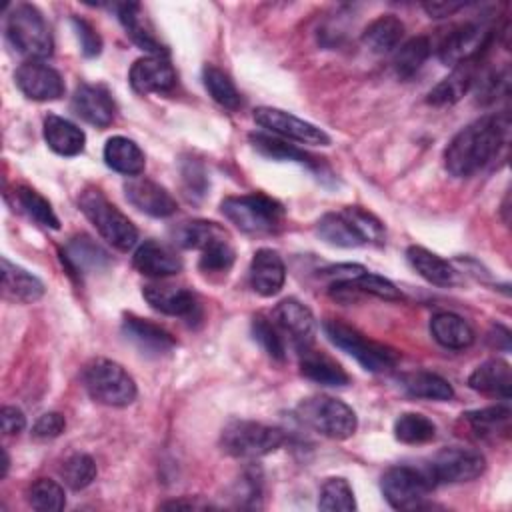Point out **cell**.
Returning a JSON list of instances; mask_svg holds the SVG:
<instances>
[{"mask_svg":"<svg viewBox=\"0 0 512 512\" xmlns=\"http://www.w3.org/2000/svg\"><path fill=\"white\" fill-rule=\"evenodd\" d=\"M400 386L404 388L406 394L414 398H424V400H438L446 402L454 398V388L452 384L442 378L440 374L428 372V370H418V372H408L400 376Z\"/></svg>","mask_w":512,"mask_h":512,"instance_id":"836d02e7","label":"cell"},{"mask_svg":"<svg viewBox=\"0 0 512 512\" xmlns=\"http://www.w3.org/2000/svg\"><path fill=\"white\" fill-rule=\"evenodd\" d=\"M284 440L286 434L282 428L254 420H232L220 434L222 450L240 460H254L272 454L284 444Z\"/></svg>","mask_w":512,"mask_h":512,"instance_id":"277c9868","label":"cell"},{"mask_svg":"<svg viewBox=\"0 0 512 512\" xmlns=\"http://www.w3.org/2000/svg\"><path fill=\"white\" fill-rule=\"evenodd\" d=\"M96 474H98L96 462L92 460V456L82 454V452L68 456L60 468V476H62L64 484L72 490H84L86 486H90L96 480Z\"/></svg>","mask_w":512,"mask_h":512,"instance_id":"ee69618b","label":"cell"},{"mask_svg":"<svg viewBox=\"0 0 512 512\" xmlns=\"http://www.w3.org/2000/svg\"><path fill=\"white\" fill-rule=\"evenodd\" d=\"M182 180H184V190L188 198H200L206 194V186H208V178L206 172L202 168V164L198 162H188L182 168Z\"/></svg>","mask_w":512,"mask_h":512,"instance_id":"816d5d0a","label":"cell"},{"mask_svg":"<svg viewBox=\"0 0 512 512\" xmlns=\"http://www.w3.org/2000/svg\"><path fill=\"white\" fill-rule=\"evenodd\" d=\"M342 212L356 226V230L362 234L366 244H382L384 242V226L372 212H368L360 206H346Z\"/></svg>","mask_w":512,"mask_h":512,"instance_id":"7dc6e473","label":"cell"},{"mask_svg":"<svg viewBox=\"0 0 512 512\" xmlns=\"http://www.w3.org/2000/svg\"><path fill=\"white\" fill-rule=\"evenodd\" d=\"M254 122L272 134L288 140H296L300 144H312V146H328L330 136L318 128L316 124L302 120L286 110L272 108V106H260L254 110Z\"/></svg>","mask_w":512,"mask_h":512,"instance_id":"7c38bea8","label":"cell"},{"mask_svg":"<svg viewBox=\"0 0 512 512\" xmlns=\"http://www.w3.org/2000/svg\"><path fill=\"white\" fill-rule=\"evenodd\" d=\"M18 90L36 102L58 100L64 94V80L58 70L42 60H26L14 72Z\"/></svg>","mask_w":512,"mask_h":512,"instance_id":"4fadbf2b","label":"cell"},{"mask_svg":"<svg viewBox=\"0 0 512 512\" xmlns=\"http://www.w3.org/2000/svg\"><path fill=\"white\" fill-rule=\"evenodd\" d=\"M422 468L434 486L460 484L478 478L486 470V458L474 448L448 446L438 450Z\"/></svg>","mask_w":512,"mask_h":512,"instance_id":"30bf717a","label":"cell"},{"mask_svg":"<svg viewBox=\"0 0 512 512\" xmlns=\"http://www.w3.org/2000/svg\"><path fill=\"white\" fill-rule=\"evenodd\" d=\"M474 82H478V96L476 100L480 104H490L494 102L500 94H504L508 90V70H488L484 76L476 78Z\"/></svg>","mask_w":512,"mask_h":512,"instance_id":"681fc988","label":"cell"},{"mask_svg":"<svg viewBox=\"0 0 512 512\" xmlns=\"http://www.w3.org/2000/svg\"><path fill=\"white\" fill-rule=\"evenodd\" d=\"M322 328L336 348L354 356L370 372H386L398 362V354L392 348L368 340L362 332L340 320H326Z\"/></svg>","mask_w":512,"mask_h":512,"instance_id":"ba28073f","label":"cell"},{"mask_svg":"<svg viewBox=\"0 0 512 512\" xmlns=\"http://www.w3.org/2000/svg\"><path fill=\"white\" fill-rule=\"evenodd\" d=\"M134 268L150 278H166L182 270V258L174 248L158 240H144L132 256Z\"/></svg>","mask_w":512,"mask_h":512,"instance_id":"44dd1931","label":"cell"},{"mask_svg":"<svg viewBox=\"0 0 512 512\" xmlns=\"http://www.w3.org/2000/svg\"><path fill=\"white\" fill-rule=\"evenodd\" d=\"M60 260L66 266L68 274L82 278L88 272L106 268L110 264V254L90 236L78 234L66 242V246L60 252Z\"/></svg>","mask_w":512,"mask_h":512,"instance_id":"ac0fdd59","label":"cell"},{"mask_svg":"<svg viewBox=\"0 0 512 512\" xmlns=\"http://www.w3.org/2000/svg\"><path fill=\"white\" fill-rule=\"evenodd\" d=\"M14 200L20 206V210L36 224L50 228V230L60 228V220L54 214L50 202L42 194H38L34 188H28V186L14 188Z\"/></svg>","mask_w":512,"mask_h":512,"instance_id":"74e56055","label":"cell"},{"mask_svg":"<svg viewBox=\"0 0 512 512\" xmlns=\"http://www.w3.org/2000/svg\"><path fill=\"white\" fill-rule=\"evenodd\" d=\"M82 214L94 224L98 234L116 250H130L138 240V230L100 190L86 188L78 196Z\"/></svg>","mask_w":512,"mask_h":512,"instance_id":"5b68a950","label":"cell"},{"mask_svg":"<svg viewBox=\"0 0 512 512\" xmlns=\"http://www.w3.org/2000/svg\"><path fill=\"white\" fill-rule=\"evenodd\" d=\"M220 212L246 234H276L286 218L284 206L262 192L228 196L220 202Z\"/></svg>","mask_w":512,"mask_h":512,"instance_id":"7a4b0ae2","label":"cell"},{"mask_svg":"<svg viewBox=\"0 0 512 512\" xmlns=\"http://www.w3.org/2000/svg\"><path fill=\"white\" fill-rule=\"evenodd\" d=\"M202 82H204V88L208 90V94L212 96V100L216 104H220L222 108L238 110L242 106V96H240L236 84L218 66L206 64L202 68Z\"/></svg>","mask_w":512,"mask_h":512,"instance_id":"8d00e7d4","label":"cell"},{"mask_svg":"<svg viewBox=\"0 0 512 512\" xmlns=\"http://www.w3.org/2000/svg\"><path fill=\"white\" fill-rule=\"evenodd\" d=\"M82 382L88 396L104 406L122 408L136 400L134 378L114 360L94 358L82 370Z\"/></svg>","mask_w":512,"mask_h":512,"instance_id":"3957f363","label":"cell"},{"mask_svg":"<svg viewBox=\"0 0 512 512\" xmlns=\"http://www.w3.org/2000/svg\"><path fill=\"white\" fill-rule=\"evenodd\" d=\"M0 422H2V432L6 436L20 434L26 428V416L20 408L16 406H4L0 410Z\"/></svg>","mask_w":512,"mask_h":512,"instance_id":"db71d44e","label":"cell"},{"mask_svg":"<svg viewBox=\"0 0 512 512\" xmlns=\"http://www.w3.org/2000/svg\"><path fill=\"white\" fill-rule=\"evenodd\" d=\"M476 80V62H466L454 66V70L442 78L426 96V102L432 106H452L462 96L468 94V90L474 86Z\"/></svg>","mask_w":512,"mask_h":512,"instance_id":"83f0119b","label":"cell"},{"mask_svg":"<svg viewBox=\"0 0 512 512\" xmlns=\"http://www.w3.org/2000/svg\"><path fill=\"white\" fill-rule=\"evenodd\" d=\"M6 38L28 60H44L54 50V40L42 12L28 2L16 4L6 20Z\"/></svg>","mask_w":512,"mask_h":512,"instance_id":"8992f818","label":"cell"},{"mask_svg":"<svg viewBox=\"0 0 512 512\" xmlns=\"http://www.w3.org/2000/svg\"><path fill=\"white\" fill-rule=\"evenodd\" d=\"M352 284L362 292V294H370L376 296L380 300H388V302H396L402 298L400 290L396 288L394 282H390L388 278L374 274V272H362L358 278L352 280Z\"/></svg>","mask_w":512,"mask_h":512,"instance_id":"c3c4849f","label":"cell"},{"mask_svg":"<svg viewBox=\"0 0 512 512\" xmlns=\"http://www.w3.org/2000/svg\"><path fill=\"white\" fill-rule=\"evenodd\" d=\"M72 26H74V32H76V38L80 42V50L86 58H94L102 52V38L100 34L96 32V28L84 20V18H78L74 16L72 18Z\"/></svg>","mask_w":512,"mask_h":512,"instance_id":"f907efd6","label":"cell"},{"mask_svg":"<svg viewBox=\"0 0 512 512\" xmlns=\"http://www.w3.org/2000/svg\"><path fill=\"white\" fill-rule=\"evenodd\" d=\"M286 282V266L282 256L272 248H260L250 262V286L256 294L276 296Z\"/></svg>","mask_w":512,"mask_h":512,"instance_id":"d6986e66","label":"cell"},{"mask_svg":"<svg viewBox=\"0 0 512 512\" xmlns=\"http://www.w3.org/2000/svg\"><path fill=\"white\" fill-rule=\"evenodd\" d=\"M510 414L512 412L508 406L496 404V406H486L480 410H470L462 416L478 436L486 438V436H496L498 432H508Z\"/></svg>","mask_w":512,"mask_h":512,"instance_id":"60d3db41","label":"cell"},{"mask_svg":"<svg viewBox=\"0 0 512 512\" xmlns=\"http://www.w3.org/2000/svg\"><path fill=\"white\" fill-rule=\"evenodd\" d=\"M104 162L118 174L140 176L146 166L144 152L140 146L126 136H112L104 144Z\"/></svg>","mask_w":512,"mask_h":512,"instance_id":"f1b7e54d","label":"cell"},{"mask_svg":"<svg viewBox=\"0 0 512 512\" xmlns=\"http://www.w3.org/2000/svg\"><path fill=\"white\" fill-rule=\"evenodd\" d=\"M128 80L138 94H164L176 86V70L166 56H142L128 72Z\"/></svg>","mask_w":512,"mask_h":512,"instance_id":"9a60e30c","label":"cell"},{"mask_svg":"<svg viewBox=\"0 0 512 512\" xmlns=\"http://www.w3.org/2000/svg\"><path fill=\"white\" fill-rule=\"evenodd\" d=\"M430 52L432 44L426 36H414L406 40L394 54V72L398 74V78H412L428 60Z\"/></svg>","mask_w":512,"mask_h":512,"instance_id":"f35d334b","label":"cell"},{"mask_svg":"<svg viewBox=\"0 0 512 512\" xmlns=\"http://www.w3.org/2000/svg\"><path fill=\"white\" fill-rule=\"evenodd\" d=\"M404 36V24L394 14H382L372 20L362 32L364 46L374 54H386L398 48Z\"/></svg>","mask_w":512,"mask_h":512,"instance_id":"1f68e13d","label":"cell"},{"mask_svg":"<svg viewBox=\"0 0 512 512\" xmlns=\"http://www.w3.org/2000/svg\"><path fill=\"white\" fill-rule=\"evenodd\" d=\"M124 196L136 210L154 218L172 216L178 208L174 196L164 186L142 176H134L124 184Z\"/></svg>","mask_w":512,"mask_h":512,"instance_id":"e0dca14e","label":"cell"},{"mask_svg":"<svg viewBox=\"0 0 512 512\" xmlns=\"http://www.w3.org/2000/svg\"><path fill=\"white\" fill-rule=\"evenodd\" d=\"M122 334L142 354L154 356V358L172 352L176 346V340L170 336V332H166L158 324H154L150 320H142L138 316H126L122 320Z\"/></svg>","mask_w":512,"mask_h":512,"instance_id":"ffe728a7","label":"cell"},{"mask_svg":"<svg viewBox=\"0 0 512 512\" xmlns=\"http://www.w3.org/2000/svg\"><path fill=\"white\" fill-rule=\"evenodd\" d=\"M494 40V28L486 22H466L456 26L442 40L438 58L446 66L478 62Z\"/></svg>","mask_w":512,"mask_h":512,"instance_id":"8fae6325","label":"cell"},{"mask_svg":"<svg viewBox=\"0 0 512 512\" xmlns=\"http://www.w3.org/2000/svg\"><path fill=\"white\" fill-rule=\"evenodd\" d=\"M318 508L324 512H352L356 510L354 490L346 478H328L318 494Z\"/></svg>","mask_w":512,"mask_h":512,"instance_id":"7bdbcfd3","label":"cell"},{"mask_svg":"<svg viewBox=\"0 0 512 512\" xmlns=\"http://www.w3.org/2000/svg\"><path fill=\"white\" fill-rule=\"evenodd\" d=\"M386 502L396 510L422 508L426 496L436 488L422 466L398 464L388 468L380 480Z\"/></svg>","mask_w":512,"mask_h":512,"instance_id":"9c48e42d","label":"cell"},{"mask_svg":"<svg viewBox=\"0 0 512 512\" xmlns=\"http://www.w3.org/2000/svg\"><path fill=\"white\" fill-rule=\"evenodd\" d=\"M64 430H66V418L60 412H46L34 422L32 436L40 440H50L60 436Z\"/></svg>","mask_w":512,"mask_h":512,"instance_id":"f5cc1de1","label":"cell"},{"mask_svg":"<svg viewBox=\"0 0 512 512\" xmlns=\"http://www.w3.org/2000/svg\"><path fill=\"white\" fill-rule=\"evenodd\" d=\"M72 110L96 128H108L116 116L114 98L102 84H80L72 96Z\"/></svg>","mask_w":512,"mask_h":512,"instance_id":"2e32d148","label":"cell"},{"mask_svg":"<svg viewBox=\"0 0 512 512\" xmlns=\"http://www.w3.org/2000/svg\"><path fill=\"white\" fill-rule=\"evenodd\" d=\"M26 500L38 512H60L66 506L64 488L50 478L34 480L26 490Z\"/></svg>","mask_w":512,"mask_h":512,"instance_id":"b9f144b4","label":"cell"},{"mask_svg":"<svg viewBox=\"0 0 512 512\" xmlns=\"http://www.w3.org/2000/svg\"><path fill=\"white\" fill-rule=\"evenodd\" d=\"M362 272H366V268L360 264H336V266L324 268L320 276L328 278L332 284V282H350V280L358 278Z\"/></svg>","mask_w":512,"mask_h":512,"instance_id":"11a10c76","label":"cell"},{"mask_svg":"<svg viewBox=\"0 0 512 512\" xmlns=\"http://www.w3.org/2000/svg\"><path fill=\"white\" fill-rule=\"evenodd\" d=\"M316 234L326 244L338 246V248H356V246L366 244L362 234L356 230V226L346 218V214L342 210L324 214L316 222Z\"/></svg>","mask_w":512,"mask_h":512,"instance_id":"e575fe53","label":"cell"},{"mask_svg":"<svg viewBox=\"0 0 512 512\" xmlns=\"http://www.w3.org/2000/svg\"><path fill=\"white\" fill-rule=\"evenodd\" d=\"M300 372L304 378L322 386H346L350 384L348 372L326 352L312 346L300 348Z\"/></svg>","mask_w":512,"mask_h":512,"instance_id":"cb8c5ba5","label":"cell"},{"mask_svg":"<svg viewBox=\"0 0 512 512\" xmlns=\"http://www.w3.org/2000/svg\"><path fill=\"white\" fill-rule=\"evenodd\" d=\"M116 10H118V20L122 22L126 34L132 38V42L136 46L150 52V56H164L166 54V48L158 40L154 28H152L150 20L146 18L140 4L124 2V4H118Z\"/></svg>","mask_w":512,"mask_h":512,"instance_id":"603a6c76","label":"cell"},{"mask_svg":"<svg viewBox=\"0 0 512 512\" xmlns=\"http://www.w3.org/2000/svg\"><path fill=\"white\" fill-rule=\"evenodd\" d=\"M2 456H4V460H2V478H4V476H6V472H8L10 460H8V454H6V450H2Z\"/></svg>","mask_w":512,"mask_h":512,"instance_id":"680465c9","label":"cell"},{"mask_svg":"<svg viewBox=\"0 0 512 512\" xmlns=\"http://www.w3.org/2000/svg\"><path fill=\"white\" fill-rule=\"evenodd\" d=\"M406 258L410 266L430 284L452 286L456 282V270L444 258L422 246H410L406 250Z\"/></svg>","mask_w":512,"mask_h":512,"instance_id":"d6a6232c","label":"cell"},{"mask_svg":"<svg viewBox=\"0 0 512 512\" xmlns=\"http://www.w3.org/2000/svg\"><path fill=\"white\" fill-rule=\"evenodd\" d=\"M2 294L12 302L32 304L44 296V284L32 272L2 258Z\"/></svg>","mask_w":512,"mask_h":512,"instance_id":"4316f807","label":"cell"},{"mask_svg":"<svg viewBox=\"0 0 512 512\" xmlns=\"http://www.w3.org/2000/svg\"><path fill=\"white\" fill-rule=\"evenodd\" d=\"M234 260H236V252L230 246V242L220 240V242H214V244H210L208 248L202 250L200 260H198V268L206 276H214V274L222 276L232 268Z\"/></svg>","mask_w":512,"mask_h":512,"instance_id":"bcb514c9","label":"cell"},{"mask_svg":"<svg viewBox=\"0 0 512 512\" xmlns=\"http://www.w3.org/2000/svg\"><path fill=\"white\" fill-rule=\"evenodd\" d=\"M172 240L180 248L202 252L204 248H208L214 242L228 240V232L216 222L190 220V222H180L178 226L172 228Z\"/></svg>","mask_w":512,"mask_h":512,"instance_id":"4dcf8cb0","label":"cell"},{"mask_svg":"<svg viewBox=\"0 0 512 512\" xmlns=\"http://www.w3.org/2000/svg\"><path fill=\"white\" fill-rule=\"evenodd\" d=\"M432 338L450 350H464L474 342L472 326L454 312H438L430 320Z\"/></svg>","mask_w":512,"mask_h":512,"instance_id":"f546056e","label":"cell"},{"mask_svg":"<svg viewBox=\"0 0 512 512\" xmlns=\"http://www.w3.org/2000/svg\"><path fill=\"white\" fill-rule=\"evenodd\" d=\"M42 132L48 148L60 156H78L86 146L84 130L56 114H48L44 118Z\"/></svg>","mask_w":512,"mask_h":512,"instance_id":"d4e9b609","label":"cell"},{"mask_svg":"<svg viewBox=\"0 0 512 512\" xmlns=\"http://www.w3.org/2000/svg\"><path fill=\"white\" fill-rule=\"evenodd\" d=\"M142 296L150 304V308H154L166 316L190 318L198 310L196 296L182 286L164 284V282L146 284L142 288Z\"/></svg>","mask_w":512,"mask_h":512,"instance_id":"7402d4cb","label":"cell"},{"mask_svg":"<svg viewBox=\"0 0 512 512\" xmlns=\"http://www.w3.org/2000/svg\"><path fill=\"white\" fill-rule=\"evenodd\" d=\"M296 416L308 428L332 440H346L358 428L356 412L346 402L332 396L304 398L296 408Z\"/></svg>","mask_w":512,"mask_h":512,"instance_id":"52a82bcc","label":"cell"},{"mask_svg":"<svg viewBox=\"0 0 512 512\" xmlns=\"http://www.w3.org/2000/svg\"><path fill=\"white\" fill-rule=\"evenodd\" d=\"M394 436L402 444H426L436 438V424L418 412H404L394 420Z\"/></svg>","mask_w":512,"mask_h":512,"instance_id":"ab89813d","label":"cell"},{"mask_svg":"<svg viewBox=\"0 0 512 512\" xmlns=\"http://www.w3.org/2000/svg\"><path fill=\"white\" fill-rule=\"evenodd\" d=\"M252 336H254V340L264 348V352H266L270 358H274V360H278V362H282V360L286 358L284 334H282V330L276 326L274 320H270V318H266V316H262V314L254 316V320H252Z\"/></svg>","mask_w":512,"mask_h":512,"instance_id":"f6af8a7d","label":"cell"},{"mask_svg":"<svg viewBox=\"0 0 512 512\" xmlns=\"http://www.w3.org/2000/svg\"><path fill=\"white\" fill-rule=\"evenodd\" d=\"M422 8L430 18H446L456 14L458 10L466 8V2H452V0H438V2H424Z\"/></svg>","mask_w":512,"mask_h":512,"instance_id":"9f6ffc18","label":"cell"},{"mask_svg":"<svg viewBox=\"0 0 512 512\" xmlns=\"http://www.w3.org/2000/svg\"><path fill=\"white\" fill-rule=\"evenodd\" d=\"M206 504H200V502H194V500H172V502H164L162 508H204Z\"/></svg>","mask_w":512,"mask_h":512,"instance_id":"6f0895ef","label":"cell"},{"mask_svg":"<svg viewBox=\"0 0 512 512\" xmlns=\"http://www.w3.org/2000/svg\"><path fill=\"white\" fill-rule=\"evenodd\" d=\"M468 386L476 392L508 400L512 394V370L506 360L492 358L474 368Z\"/></svg>","mask_w":512,"mask_h":512,"instance_id":"484cf974","label":"cell"},{"mask_svg":"<svg viewBox=\"0 0 512 512\" xmlns=\"http://www.w3.org/2000/svg\"><path fill=\"white\" fill-rule=\"evenodd\" d=\"M272 320L282 330V334H286L292 340V344L298 350L312 346L316 334V318L304 302L296 298L282 300L280 304H276Z\"/></svg>","mask_w":512,"mask_h":512,"instance_id":"5bb4252c","label":"cell"},{"mask_svg":"<svg viewBox=\"0 0 512 512\" xmlns=\"http://www.w3.org/2000/svg\"><path fill=\"white\" fill-rule=\"evenodd\" d=\"M250 142L266 158L284 160V162H298V164H304L312 170H318V166H320L314 156H310L308 152H304V150L296 148L294 144H288V142H284L276 136H268V134H262V132H252Z\"/></svg>","mask_w":512,"mask_h":512,"instance_id":"d590c367","label":"cell"},{"mask_svg":"<svg viewBox=\"0 0 512 512\" xmlns=\"http://www.w3.org/2000/svg\"><path fill=\"white\" fill-rule=\"evenodd\" d=\"M510 120L506 114H490L462 128L444 150V164L452 176L468 178L488 166L508 142Z\"/></svg>","mask_w":512,"mask_h":512,"instance_id":"6da1fadb","label":"cell"}]
</instances>
